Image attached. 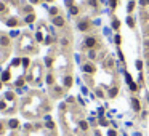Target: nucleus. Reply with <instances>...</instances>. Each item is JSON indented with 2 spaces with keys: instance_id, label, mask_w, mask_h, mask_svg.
I'll use <instances>...</instances> for the list:
<instances>
[{
  "instance_id": "obj_1",
  "label": "nucleus",
  "mask_w": 149,
  "mask_h": 136,
  "mask_svg": "<svg viewBox=\"0 0 149 136\" xmlns=\"http://www.w3.org/2000/svg\"><path fill=\"white\" fill-rule=\"evenodd\" d=\"M95 43H96V40L93 38V37H88V38H85V47L93 48V47H95Z\"/></svg>"
},
{
  "instance_id": "obj_2",
  "label": "nucleus",
  "mask_w": 149,
  "mask_h": 136,
  "mask_svg": "<svg viewBox=\"0 0 149 136\" xmlns=\"http://www.w3.org/2000/svg\"><path fill=\"white\" fill-rule=\"evenodd\" d=\"M83 71H85V72H95V69H93V66H91V64H83Z\"/></svg>"
},
{
  "instance_id": "obj_3",
  "label": "nucleus",
  "mask_w": 149,
  "mask_h": 136,
  "mask_svg": "<svg viewBox=\"0 0 149 136\" xmlns=\"http://www.w3.org/2000/svg\"><path fill=\"white\" fill-rule=\"evenodd\" d=\"M132 104H133V109L135 110H139V101L136 99V98H133V99H132Z\"/></svg>"
},
{
  "instance_id": "obj_4",
  "label": "nucleus",
  "mask_w": 149,
  "mask_h": 136,
  "mask_svg": "<svg viewBox=\"0 0 149 136\" xmlns=\"http://www.w3.org/2000/svg\"><path fill=\"white\" fill-rule=\"evenodd\" d=\"M8 125H10V128H16V126H18V120H15V119H13V120L8 122Z\"/></svg>"
},
{
  "instance_id": "obj_5",
  "label": "nucleus",
  "mask_w": 149,
  "mask_h": 136,
  "mask_svg": "<svg viewBox=\"0 0 149 136\" xmlns=\"http://www.w3.org/2000/svg\"><path fill=\"white\" fill-rule=\"evenodd\" d=\"M6 80H10V72H3L2 75V82H6Z\"/></svg>"
},
{
  "instance_id": "obj_6",
  "label": "nucleus",
  "mask_w": 149,
  "mask_h": 136,
  "mask_svg": "<svg viewBox=\"0 0 149 136\" xmlns=\"http://www.w3.org/2000/svg\"><path fill=\"white\" fill-rule=\"evenodd\" d=\"M64 85H66V87H71V85H72V79H71V77H66V80H64Z\"/></svg>"
},
{
  "instance_id": "obj_7",
  "label": "nucleus",
  "mask_w": 149,
  "mask_h": 136,
  "mask_svg": "<svg viewBox=\"0 0 149 136\" xmlns=\"http://www.w3.org/2000/svg\"><path fill=\"white\" fill-rule=\"evenodd\" d=\"M55 24H58V26H63V24H64L63 18H56V19H55Z\"/></svg>"
},
{
  "instance_id": "obj_8",
  "label": "nucleus",
  "mask_w": 149,
  "mask_h": 136,
  "mask_svg": "<svg viewBox=\"0 0 149 136\" xmlns=\"http://www.w3.org/2000/svg\"><path fill=\"white\" fill-rule=\"evenodd\" d=\"M116 94H117V88H112V90H109V96H111V98H114Z\"/></svg>"
},
{
  "instance_id": "obj_9",
  "label": "nucleus",
  "mask_w": 149,
  "mask_h": 136,
  "mask_svg": "<svg viewBox=\"0 0 149 136\" xmlns=\"http://www.w3.org/2000/svg\"><path fill=\"white\" fill-rule=\"evenodd\" d=\"M130 90H133V91H136V90H138V85L132 82V83H130Z\"/></svg>"
},
{
  "instance_id": "obj_10",
  "label": "nucleus",
  "mask_w": 149,
  "mask_h": 136,
  "mask_svg": "<svg viewBox=\"0 0 149 136\" xmlns=\"http://www.w3.org/2000/svg\"><path fill=\"white\" fill-rule=\"evenodd\" d=\"M80 128H82V130H87V128H88L87 122H80Z\"/></svg>"
},
{
  "instance_id": "obj_11",
  "label": "nucleus",
  "mask_w": 149,
  "mask_h": 136,
  "mask_svg": "<svg viewBox=\"0 0 149 136\" xmlns=\"http://www.w3.org/2000/svg\"><path fill=\"white\" fill-rule=\"evenodd\" d=\"M79 27L82 29V31H85V29H87V24H85V22H80V24H79Z\"/></svg>"
},
{
  "instance_id": "obj_12",
  "label": "nucleus",
  "mask_w": 149,
  "mask_h": 136,
  "mask_svg": "<svg viewBox=\"0 0 149 136\" xmlns=\"http://www.w3.org/2000/svg\"><path fill=\"white\" fill-rule=\"evenodd\" d=\"M133 6H135V2H130V5H128V11L133 10Z\"/></svg>"
},
{
  "instance_id": "obj_13",
  "label": "nucleus",
  "mask_w": 149,
  "mask_h": 136,
  "mask_svg": "<svg viewBox=\"0 0 149 136\" xmlns=\"http://www.w3.org/2000/svg\"><path fill=\"white\" fill-rule=\"evenodd\" d=\"M32 19H34V15H29V16L26 18V21H27V22H29V21H32Z\"/></svg>"
},
{
  "instance_id": "obj_14",
  "label": "nucleus",
  "mask_w": 149,
  "mask_h": 136,
  "mask_svg": "<svg viewBox=\"0 0 149 136\" xmlns=\"http://www.w3.org/2000/svg\"><path fill=\"white\" fill-rule=\"evenodd\" d=\"M149 3V0H141V5H148Z\"/></svg>"
},
{
  "instance_id": "obj_15",
  "label": "nucleus",
  "mask_w": 149,
  "mask_h": 136,
  "mask_svg": "<svg viewBox=\"0 0 149 136\" xmlns=\"http://www.w3.org/2000/svg\"><path fill=\"white\" fill-rule=\"evenodd\" d=\"M0 109H5V103H2V101H0Z\"/></svg>"
}]
</instances>
